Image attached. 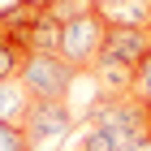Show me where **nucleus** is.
I'll return each mask as SVG.
<instances>
[{"mask_svg":"<svg viewBox=\"0 0 151 151\" xmlns=\"http://www.w3.org/2000/svg\"><path fill=\"white\" fill-rule=\"evenodd\" d=\"M86 125L112 134L116 147H129V142H142L151 134V112L134 99V95H116V99L95 95L91 108H86Z\"/></svg>","mask_w":151,"mask_h":151,"instance_id":"1","label":"nucleus"},{"mask_svg":"<svg viewBox=\"0 0 151 151\" xmlns=\"http://www.w3.org/2000/svg\"><path fill=\"white\" fill-rule=\"evenodd\" d=\"M17 82H22V91L30 99H69L73 82H78V69L60 52H26Z\"/></svg>","mask_w":151,"mask_h":151,"instance_id":"2","label":"nucleus"},{"mask_svg":"<svg viewBox=\"0 0 151 151\" xmlns=\"http://www.w3.org/2000/svg\"><path fill=\"white\" fill-rule=\"evenodd\" d=\"M104 17L95 9H82V13H73L69 22L60 26V56L69 60L78 73H91V65H95V56H99V43H104Z\"/></svg>","mask_w":151,"mask_h":151,"instance_id":"3","label":"nucleus"},{"mask_svg":"<svg viewBox=\"0 0 151 151\" xmlns=\"http://www.w3.org/2000/svg\"><path fill=\"white\" fill-rule=\"evenodd\" d=\"M78 125V112L69 108V99H30L22 116V134L30 138V147H43V142H65Z\"/></svg>","mask_w":151,"mask_h":151,"instance_id":"4","label":"nucleus"},{"mask_svg":"<svg viewBox=\"0 0 151 151\" xmlns=\"http://www.w3.org/2000/svg\"><path fill=\"white\" fill-rule=\"evenodd\" d=\"M147 56H151L147 26H108L95 60H116V65H134V69H138Z\"/></svg>","mask_w":151,"mask_h":151,"instance_id":"5","label":"nucleus"},{"mask_svg":"<svg viewBox=\"0 0 151 151\" xmlns=\"http://www.w3.org/2000/svg\"><path fill=\"white\" fill-rule=\"evenodd\" d=\"M91 78L99 86V95L116 99V95H134V65H116V60H95Z\"/></svg>","mask_w":151,"mask_h":151,"instance_id":"6","label":"nucleus"},{"mask_svg":"<svg viewBox=\"0 0 151 151\" xmlns=\"http://www.w3.org/2000/svg\"><path fill=\"white\" fill-rule=\"evenodd\" d=\"M104 26H151V0H104L95 4Z\"/></svg>","mask_w":151,"mask_h":151,"instance_id":"7","label":"nucleus"},{"mask_svg":"<svg viewBox=\"0 0 151 151\" xmlns=\"http://www.w3.org/2000/svg\"><path fill=\"white\" fill-rule=\"evenodd\" d=\"M60 17H52V13H39L35 26H30V35H26V52H60Z\"/></svg>","mask_w":151,"mask_h":151,"instance_id":"8","label":"nucleus"},{"mask_svg":"<svg viewBox=\"0 0 151 151\" xmlns=\"http://www.w3.org/2000/svg\"><path fill=\"white\" fill-rule=\"evenodd\" d=\"M26 108H30V95L22 91V82H0V121H9V125H22Z\"/></svg>","mask_w":151,"mask_h":151,"instance_id":"9","label":"nucleus"},{"mask_svg":"<svg viewBox=\"0 0 151 151\" xmlns=\"http://www.w3.org/2000/svg\"><path fill=\"white\" fill-rule=\"evenodd\" d=\"M22 60H26V47L13 43V39H0V82H13L22 73Z\"/></svg>","mask_w":151,"mask_h":151,"instance_id":"10","label":"nucleus"},{"mask_svg":"<svg viewBox=\"0 0 151 151\" xmlns=\"http://www.w3.org/2000/svg\"><path fill=\"white\" fill-rule=\"evenodd\" d=\"M73 151H121V147H116V138H112V134H104V129L86 125V129H82V138H78V147H73Z\"/></svg>","mask_w":151,"mask_h":151,"instance_id":"11","label":"nucleus"},{"mask_svg":"<svg viewBox=\"0 0 151 151\" xmlns=\"http://www.w3.org/2000/svg\"><path fill=\"white\" fill-rule=\"evenodd\" d=\"M0 151H35V147H30V138L22 134V125L0 121Z\"/></svg>","mask_w":151,"mask_h":151,"instance_id":"12","label":"nucleus"},{"mask_svg":"<svg viewBox=\"0 0 151 151\" xmlns=\"http://www.w3.org/2000/svg\"><path fill=\"white\" fill-rule=\"evenodd\" d=\"M134 99H138V104L151 112V56L142 60L138 69H134Z\"/></svg>","mask_w":151,"mask_h":151,"instance_id":"13","label":"nucleus"},{"mask_svg":"<svg viewBox=\"0 0 151 151\" xmlns=\"http://www.w3.org/2000/svg\"><path fill=\"white\" fill-rule=\"evenodd\" d=\"M121 151H151V134H147L142 142H129V147H121Z\"/></svg>","mask_w":151,"mask_h":151,"instance_id":"14","label":"nucleus"},{"mask_svg":"<svg viewBox=\"0 0 151 151\" xmlns=\"http://www.w3.org/2000/svg\"><path fill=\"white\" fill-rule=\"evenodd\" d=\"M22 4H30V9H39V13H43V9H52L56 0H22Z\"/></svg>","mask_w":151,"mask_h":151,"instance_id":"15","label":"nucleus"},{"mask_svg":"<svg viewBox=\"0 0 151 151\" xmlns=\"http://www.w3.org/2000/svg\"><path fill=\"white\" fill-rule=\"evenodd\" d=\"M147 39H151V26H147Z\"/></svg>","mask_w":151,"mask_h":151,"instance_id":"16","label":"nucleus"}]
</instances>
